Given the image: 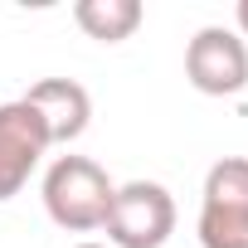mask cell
Instances as JSON below:
<instances>
[{"label":"cell","instance_id":"obj_3","mask_svg":"<svg viewBox=\"0 0 248 248\" xmlns=\"http://www.w3.org/2000/svg\"><path fill=\"white\" fill-rule=\"evenodd\" d=\"M200 243L248 248V156H224L209 166L200 190Z\"/></svg>","mask_w":248,"mask_h":248},{"label":"cell","instance_id":"obj_1","mask_svg":"<svg viewBox=\"0 0 248 248\" xmlns=\"http://www.w3.org/2000/svg\"><path fill=\"white\" fill-rule=\"evenodd\" d=\"M39 195H44V209H49V219L59 229H68V233H97L107 224L117 185L88 156H54L49 170H44Z\"/></svg>","mask_w":248,"mask_h":248},{"label":"cell","instance_id":"obj_9","mask_svg":"<svg viewBox=\"0 0 248 248\" xmlns=\"http://www.w3.org/2000/svg\"><path fill=\"white\" fill-rule=\"evenodd\" d=\"M73 248H107V243H93V238H88V243H73Z\"/></svg>","mask_w":248,"mask_h":248},{"label":"cell","instance_id":"obj_2","mask_svg":"<svg viewBox=\"0 0 248 248\" xmlns=\"http://www.w3.org/2000/svg\"><path fill=\"white\" fill-rule=\"evenodd\" d=\"M107 248H166L175 233V200L161 180L117 185L107 209Z\"/></svg>","mask_w":248,"mask_h":248},{"label":"cell","instance_id":"obj_5","mask_svg":"<svg viewBox=\"0 0 248 248\" xmlns=\"http://www.w3.org/2000/svg\"><path fill=\"white\" fill-rule=\"evenodd\" d=\"M185 78L204 97H233V93H243L248 88V44L233 30H224V25H204L185 44Z\"/></svg>","mask_w":248,"mask_h":248},{"label":"cell","instance_id":"obj_8","mask_svg":"<svg viewBox=\"0 0 248 248\" xmlns=\"http://www.w3.org/2000/svg\"><path fill=\"white\" fill-rule=\"evenodd\" d=\"M233 25H238L233 34H238V39L248 44V0H238V5H233Z\"/></svg>","mask_w":248,"mask_h":248},{"label":"cell","instance_id":"obj_6","mask_svg":"<svg viewBox=\"0 0 248 248\" xmlns=\"http://www.w3.org/2000/svg\"><path fill=\"white\" fill-rule=\"evenodd\" d=\"M25 102L44 117V127H49V141L54 146H68L88 132V122H93V97L78 78H39Z\"/></svg>","mask_w":248,"mask_h":248},{"label":"cell","instance_id":"obj_4","mask_svg":"<svg viewBox=\"0 0 248 248\" xmlns=\"http://www.w3.org/2000/svg\"><path fill=\"white\" fill-rule=\"evenodd\" d=\"M49 151H54V141H49L44 117L25 97L0 102V204L30 185V175L39 170V161Z\"/></svg>","mask_w":248,"mask_h":248},{"label":"cell","instance_id":"obj_7","mask_svg":"<svg viewBox=\"0 0 248 248\" xmlns=\"http://www.w3.org/2000/svg\"><path fill=\"white\" fill-rule=\"evenodd\" d=\"M73 20L88 39L97 44H122V39H132L146 20L141 10V0H78L73 5Z\"/></svg>","mask_w":248,"mask_h":248}]
</instances>
